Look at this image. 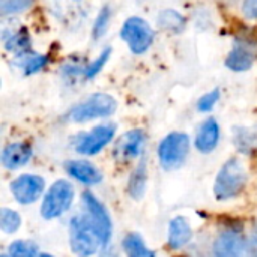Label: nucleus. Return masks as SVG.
<instances>
[{"label":"nucleus","instance_id":"obj_1","mask_svg":"<svg viewBox=\"0 0 257 257\" xmlns=\"http://www.w3.org/2000/svg\"><path fill=\"white\" fill-rule=\"evenodd\" d=\"M69 244L71 250L78 257L93 256L101 245H104L99 232L89 218V215H75L69 223Z\"/></svg>","mask_w":257,"mask_h":257},{"label":"nucleus","instance_id":"obj_2","mask_svg":"<svg viewBox=\"0 0 257 257\" xmlns=\"http://www.w3.org/2000/svg\"><path fill=\"white\" fill-rule=\"evenodd\" d=\"M248 173L239 158H230L217 175L214 194L217 200H230L238 197L247 185Z\"/></svg>","mask_w":257,"mask_h":257},{"label":"nucleus","instance_id":"obj_3","mask_svg":"<svg viewBox=\"0 0 257 257\" xmlns=\"http://www.w3.org/2000/svg\"><path fill=\"white\" fill-rule=\"evenodd\" d=\"M117 108V102L111 95L95 93L86 101L77 104L68 114L72 122H87L99 117L111 116Z\"/></svg>","mask_w":257,"mask_h":257},{"label":"nucleus","instance_id":"obj_4","mask_svg":"<svg viewBox=\"0 0 257 257\" xmlns=\"http://www.w3.org/2000/svg\"><path fill=\"white\" fill-rule=\"evenodd\" d=\"M74 200V188L68 181H56L50 190L47 191L42 206H41V214L45 220H53L62 217L72 205Z\"/></svg>","mask_w":257,"mask_h":257},{"label":"nucleus","instance_id":"obj_5","mask_svg":"<svg viewBox=\"0 0 257 257\" xmlns=\"http://www.w3.org/2000/svg\"><path fill=\"white\" fill-rule=\"evenodd\" d=\"M45 6L56 21L69 30L80 29L87 18L83 0H45Z\"/></svg>","mask_w":257,"mask_h":257},{"label":"nucleus","instance_id":"obj_6","mask_svg":"<svg viewBox=\"0 0 257 257\" xmlns=\"http://www.w3.org/2000/svg\"><path fill=\"white\" fill-rule=\"evenodd\" d=\"M190 151V139L184 133H172L163 139L158 148V158L166 170L179 167Z\"/></svg>","mask_w":257,"mask_h":257},{"label":"nucleus","instance_id":"obj_7","mask_svg":"<svg viewBox=\"0 0 257 257\" xmlns=\"http://www.w3.org/2000/svg\"><path fill=\"white\" fill-rule=\"evenodd\" d=\"M215 257H257L253 242L242 233L227 230L217 236L214 242Z\"/></svg>","mask_w":257,"mask_h":257},{"label":"nucleus","instance_id":"obj_8","mask_svg":"<svg viewBox=\"0 0 257 257\" xmlns=\"http://www.w3.org/2000/svg\"><path fill=\"white\" fill-rule=\"evenodd\" d=\"M120 36L126 42L130 50L136 54L145 53L154 41V32L151 26L140 17L128 18L122 26Z\"/></svg>","mask_w":257,"mask_h":257},{"label":"nucleus","instance_id":"obj_9","mask_svg":"<svg viewBox=\"0 0 257 257\" xmlns=\"http://www.w3.org/2000/svg\"><path fill=\"white\" fill-rule=\"evenodd\" d=\"M114 134H116V126L113 123H104L95 126L89 133H84L75 139L74 142L75 151L83 155H95L101 152L113 140Z\"/></svg>","mask_w":257,"mask_h":257},{"label":"nucleus","instance_id":"obj_10","mask_svg":"<svg viewBox=\"0 0 257 257\" xmlns=\"http://www.w3.org/2000/svg\"><path fill=\"white\" fill-rule=\"evenodd\" d=\"M83 205L86 208V214L95 224L96 230L99 232V236L104 242V247H107L110 238H111V221L107 209L104 205L89 191L83 193Z\"/></svg>","mask_w":257,"mask_h":257},{"label":"nucleus","instance_id":"obj_11","mask_svg":"<svg viewBox=\"0 0 257 257\" xmlns=\"http://www.w3.org/2000/svg\"><path fill=\"white\" fill-rule=\"evenodd\" d=\"M45 182L38 175H21L11 184V191L15 200L21 205H30L36 202L42 191Z\"/></svg>","mask_w":257,"mask_h":257},{"label":"nucleus","instance_id":"obj_12","mask_svg":"<svg viewBox=\"0 0 257 257\" xmlns=\"http://www.w3.org/2000/svg\"><path fill=\"white\" fill-rule=\"evenodd\" d=\"M145 133L142 130H131L125 133L114 146V157L119 163H130L136 160L145 148Z\"/></svg>","mask_w":257,"mask_h":257},{"label":"nucleus","instance_id":"obj_13","mask_svg":"<svg viewBox=\"0 0 257 257\" xmlns=\"http://www.w3.org/2000/svg\"><path fill=\"white\" fill-rule=\"evenodd\" d=\"M256 59V48L253 44L248 42H241L232 48L226 59V66L235 72L247 71L253 66Z\"/></svg>","mask_w":257,"mask_h":257},{"label":"nucleus","instance_id":"obj_14","mask_svg":"<svg viewBox=\"0 0 257 257\" xmlns=\"http://www.w3.org/2000/svg\"><path fill=\"white\" fill-rule=\"evenodd\" d=\"M3 44L8 51L14 53L15 56H21L26 53H30V35L26 27L23 26H15L11 27L9 30L5 27L3 29Z\"/></svg>","mask_w":257,"mask_h":257},{"label":"nucleus","instance_id":"obj_15","mask_svg":"<svg viewBox=\"0 0 257 257\" xmlns=\"http://www.w3.org/2000/svg\"><path fill=\"white\" fill-rule=\"evenodd\" d=\"M32 146L26 142H14L5 146L2 154V163L6 169L14 170L23 167L32 158Z\"/></svg>","mask_w":257,"mask_h":257},{"label":"nucleus","instance_id":"obj_16","mask_svg":"<svg viewBox=\"0 0 257 257\" xmlns=\"http://www.w3.org/2000/svg\"><path fill=\"white\" fill-rule=\"evenodd\" d=\"M66 172L84 185H95L101 182L102 175L96 166L84 160H71L66 163Z\"/></svg>","mask_w":257,"mask_h":257},{"label":"nucleus","instance_id":"obj_17","mask_svg":"<svg viewBox=\"0 0 257 257\" xmlns=\"http://www.w3.org/2000/svg\"><path fill=\"white\" fill-rule=\"evenodd\" d=\"M220 140V125L215 119H208L205 120L196 136V148L203 152H212Z\"/></svg>","mask_w":257,"mask_h":257},{"label":"nucleus","instance_id":"obj_18","mask_svg":"<svg viewBox=\"0 0 257 257\" xmlns=\"http://www.w3.org/2000/svg\"><path fill=\"white\" fill-rule=\"evenodd\" d=\"M191 238H193V230L185 218L178 217L170 221L169 236H167V242H169L170 248L179 250V248L185 247L191 241Z\"/></svg>","mask_w":257,"mask_h":257},{"label":"nucleus","instance_id":"obj_19","mask_svg":"<svg viewBox=\"0 0 257 257\" xmlns=\"http://www.w3.org/2000/svg\"><path fill=\"white\" fill-rule=\"evenodd\" d=\"M123 250L126 257H157L152 250H149L137 233H128L123 238Z\"/></svg>","mask_w":257,"mask_h":257},{"label":"nucleus","instance_id":"obj_20","mask_svg":"<svg viewBox=\"0 0 257 257\" xmlns=\"http://www.w3.org/2000/svg\"><path fill=\"white\" fill-rule=\"evenodd\" d=\"M146 179H148V173H146V161L142 160V163L134 169L130 182H128V191L130 196L134 199H140L146 190Z\"/></svg>","mask_w":257,"mask_h":257},{"label":"nucleus","instance_id":"obj_21","mask_svg":"<svg viewBox=\"0 0 257 257\" xmlns=\"http://www.w3.org/2000/svg\"><path fill=\"white\" fill-rule=\"evenodd\" d=\"M48 63V59L45 56L36 54V53H26L21 56H17V65L23 69L24 74H35L44 69Z\"/></svg>","mask_w":257,"mask_h":257},{"label":"nucleus","instance_id":"obj_22","mask_svg":"<svg viewBox=\"0 0 257 257\" xmlns=\"http://www.w3.org/2000/svg\"><path fill=\"white\" fill-rule=\"evenodd\" d=\"M160 26L166 29L167 32L178 33L185 27V18L175 9H166L160 14L158 17Z\"/></svg>","mask_w":257,"mask_h":257},{"label":"nucleus","instance_id":"obj_23","mask_svg":"<svg viewBox=\"0 0 257 257\" xmlns=\"http://www.w3.org/2000/svg\"><path fill=\"white\" fill-rule=\"evenodd\" d=\"M20 224H21V218L15 211L8 209V208L2 209V212H0V229L3 230V233L11 235V233L17 232Z\"/></svg>","mask_w":257,"mask_h":257},{"label":"nucleus","instance_id":"obj_24","mask_svg":"<svg viewBox=\"0 0 257 257\" xmlns=\"http://www.w3.org/2000/svg\"><path fill=\"white\" fill-rule=\"evenodd\" d=\"M110 18H111V11H110L108 6H104L101 9V12L98 14L96 20H95V24H93V29H92L93 39H99L101 36L105 35V32L108 29V24H110Z\"/></svg>","mask_w":257,"mask_h":257},{"label":"nucleus","instance_id":"obj_25","mask_svg":"<svg viewBox=\"0 0 257 257\" xmlns=\"http://www.w3.org/2000/svg\"><path fill=\"white\" fill-rule=\"evenodd\" d=\"M110 54H111V48H105L95 60H92V62L84 68V77H86V78H93V77H96V75L102 71V68L105 66L107 60L110 59Z\"/></svg>","mask_w":257,"mask_h":257},{"label":"nucleus","instance_id":"obj_26","mask_svg":"<svg viewBox=\"0 0 257 257\" xmlns=\"http://www.w3.org/2000/svg\"><path fill=\"white\" fill-rule=\"evenodd\" d=\"M8 253L12 257H41V253L38 251L35 245L29 242H23V241H17L11 244Z\"/></svg>","mask_w":257,"mask_h":257},{"label":"nucleus","instance_id":"obj_27","mask_svg":"<svg viewBox=\"0 0 257 257\" xmlns=\"http://www.w3.org/2000/svg\"><path fill=\"white\" fill-rule=\"evenodd\" d=\"M33 0H0V9L3 14H14L27 9Z\"/></svg>","mask_w":257,"mask_h":257},{"label":"nucleus","instance_id":"obj_28","mask_svg":"<svg viewBox=\"0 0 257 257\" xmlns=\"http://www.w3.org/2000/svg\"><path fill=\"white\" fill-rule=\"evenodd\" d=\"M218 99H220V90H218V89H215V90H212V92H208V93L203 95V96L199 99V102H197L199 111H203V113L211 111V110L215 107V104L218 102Z\"/></svg>","mask_w":257,"mask_h":257},{"label":"nucleus","instance_id":"obj_29","mask_svg":"<svg viewBox=\"0 0 257 257\" xmlns=\"http://www.w3.org/2000/svg\"><path fill=\"white\" fill-rule=\"evenodd\" d=\"M244 14L251 20H257V0L244 2Z\"/></svg>","mask_w":257,"mask_h":257},{"label":"nucleus","instance_id":"obj_30","mask_svg":"<svg viewBox=\"0 0 257 257\" xmlns=\"http://www.w3.org/2000/svg\"><path fill=\"white\" fill-rule=\"evenodd\" d=\"M101 257H117V253H116L113 248L105 247V250H104V253L101 254Z\"/></svg>","mask_w":257,"mask_h":257},{"label":"nucleus","instance_id":"obj_31","mask_svg":"<svg viewBox=\"0 0 257 257\" xmlns=\"http://www.w3.org/2000/svg\"><path fill=\"white\" fill-rule=\"evenodd\" d=\"M41 257H54V256H50V254H41Z\"/></svg>","mask_w":257,"mask_h":257},{"label":"nucleus","instance_id":"obj_32","mask_svg":"<svg viewBox=\"0 0 257 257\" xmlns=\"http://www.w3.org/2000/svg\"><path fill=\"white\" fill-rule=\"evenodd\" d=\"M2 257H12V256H11V254L8 253V254H3V256H2Z\"/></svg>","mask_w":257,"mask_h":257}]
</instances>
